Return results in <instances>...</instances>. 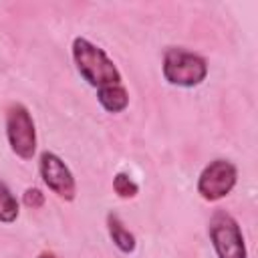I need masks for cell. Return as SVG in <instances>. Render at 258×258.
<instances>
[{
    "label": "cell",
    "instance_id": "cell-7",
    "mask_svg": "<svg viewBox=\"0 0 258 258\" xmlns=\"http://www.w3.org/2000/svg\"><path fill=\"white\" fill-rule=\"evenodd\" d=\"M97 99L101 107L109 113H121L129 105V93L123 85H107L97 89Z\"/></svg>",
    "mask_w": 258,
    "mask_h": 258
},
{
    "label": "cell",
    "instance_id": "cell-8",
    "mask_svg": "<svg viewBox=\"0 0 258 258\" xmlns=\"http://www.w3.org/2000/svg\"><path fill=\"white\" fill-rule=\"evenodd\" d=\"M107 228H109V236L113 240V244L125 252V254H131L135 250V236L125 228V224L119 220L117 214H109L107 216Z\"/></svg>",
    "mask_w": 258,
    "mask_h": 258
},
{
    "label": "cell",
    "instance_id": "cell-11",
    "mask_svg": "<svg viewBox=\"0 0 258 258\" xmlns=\"http://www.w3.org/2000/svg\"><path fill=\"white\" fill-rule=\"evenodd\" d=\"M22 202H24V206H28L32 210H38L44 206V194L38 187H28L22 196Z\"/></svg>",
    "mask_w": 258,
    "mask_h": 258
},
{
    "label": "cell",
    "instance_id": "cell-2",
    "mask_svg": "<svg viewBox=\"0 0 258 258\" xmlns=\"http://www.w3.org/2000/svg\"><path fill=\"white\" fill-rule=\"evenodd\" d=\"M163 77L175 87H198L208 75V62L198 52L171 46L163 54Z\"/></svg>",
    "mask_w": 258,
    "mask_h": 258
},
{
    "label": "cell",
    "instance_id": "cell-6",
    "mask_svg": "<svg viewBox=\"0 0 258 258\" xmlns=\"http://www.w3.org/2000/svg\"><path fill=\"white\" fill-rule=\"evenodd\" d=\"M38 171H40L44 185L52 194H56L58 198H62L67 202L75 200V194H77L75 177H73L71 169L67 167V163L56 153L44 151L40 155V161H38Z\"/></svg>",
    "mask_w": 258,
    "mask_h": 258
},
{
    "label": "cell",
    "instance_id": "cell-3",
    "mask_svg": "<svg viewBox=\"0 0 258 258\" xmlns=\"http://www.w3.org/2000/svg\"><path fill=\"white\" fill-rule=\"evenodd\" d=\"M208 232L218 258H248L242 230L228 212L224 210L214 212Z\"/></svg>",
    "mask_w": 258,
    "mask_h": 258
},
{
    "label": "cell",
    "instance_id": "cell-5",
    "mask_svg": "<svg viewBox=\"0 0 258 258\" xmlns=\"http://www.w3.org/2000/svg\"><path fill=\"white\" fill-rule=\"evenodd\" d=\"M238 179L236 165L228 159H214L210 161L198 179V194L208 202H218L226 198Z\"/></svg>",
    "mask_w": 258,
    "mask_h": 258
},
{
    "label": "cell",
    "instance_id": "cell-10",
    "mask_svg": "<svg viewBox=\"0 0 258 258\" xmlns=\"http://www.w3.org/2000/svg\"><path fill=\"white\" fill-rule=\"evenodd\" d=\"M113 189L119 198L123 200H129V198H135L137 191H139V185L127 175V173H117L113 177Z\"/></svg>",
    "mask_w": 258,
    "mask_h": 258
},
{
    "label": "cell",
    "instance_id": "cell-9",
    "mask_svg": "<svg viewBox=\"0 0 258 258\" xmlns=\"http://www.w3.org/2000/svg\"><path fill=\"white\" fill-rule=\"evenodd\" d=\"M18 200L14 194L8 189L4 181H0V222L2 224H12L18 218Z\"/></svg>",
    "mask_w": 258,
    "mask_h": 258
},
{
    "label": "cell",
    "instance_id": "cell-1",
    "mask_svg": "<svg viewBox=\"0 0 258 258\" xmlns=\"http://www.w3.org/2000/svg\"><path fill=\"white\" fill-rule=\"evenodd\" d=\"M73 58L77 71L91 87H107V85H121V73L115 62L107 56L103 48L93 44L91 40L77 36L73 40Z\"/></svg>",
    "mask_w": 258,
    "mask_h": 258
},
{
    "label": "cell",
    "instance_id": "cell-12",
    "mask_svg": "<svg viewBox=\"0 0 258 258\" xmlns=\"http://www.w3.org/2000/svg\"><path fill=\"white\" fill-rule=\"evenodd\" d=\"M36 258H56V256H54L52 252H42V254H38Z\"/></svg>",
    "mask_w": 258,
    "mask_h": 258
},
{
    "label": "cell",
    "instance_id": "cell-4",
    "mask_svg": "<svg viewBox=\"0 0 258 258\" xmlns=\"http://www.w3.org/2000/svg\"><path fill=\"white\" fill-rule=\"evenodd\" d=\"M6 137L20 159H32L36 151V129L30 111L22 103L10 105L6 113Z\"/></svg>",
    "mask_w": 258,
    "mask_h": 258
}]
</instances>
